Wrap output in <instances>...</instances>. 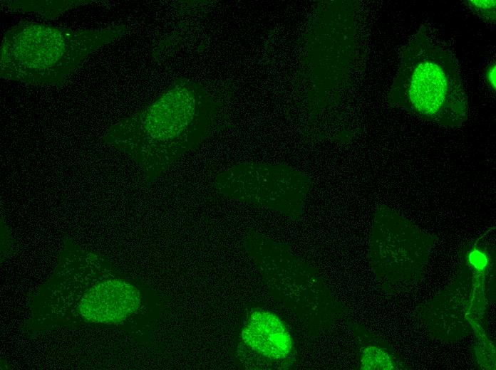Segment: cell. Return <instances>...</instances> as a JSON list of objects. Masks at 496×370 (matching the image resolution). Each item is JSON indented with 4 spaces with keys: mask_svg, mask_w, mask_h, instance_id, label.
<instances>
[{
    "mask_svg": "<svg viewBox=\"0 0 496 370\" xmlns=\"http://www.w3.org/2000/svg\"><path fill=\"white\" fill-rule=\"evenodd\" d=\"M124 32V26L73 29L19 22L2 36L1 77L29 85L58 86L90 55Z\"/></svg>",
    "mask_w": 496,
    "mask_h": 370,
    "instance_id": "cell-1",
    "label": "cell"
},
{
    "mask_svg": "<svg viewBox=\"0 0 496 370\" xmlns=\"http://www.w3.org/2000/svg\"><path fill=\"white\" fill-rule=\"evenodd\" d=\"M389 102L445 127L460 126L468 104L452 53L421 26L403 48Z\"/></svg>",
    "mask_w": 496,
    "mask_h": 370,
    "instance_id": "cell-2",
    "label": "cell"
},
{
    "mask_svg": "<svg viewBox=\"0 0 496 370\" xmlns=\"http://www.w3.org/2000/svg\"><path fill=\"white\" fill-rule=\"evenodd\" d=\"M203 93L178 83L139 115L115 126L116 140L134 152L169 163L202 138L211 121Z\"/></svg>",
    "mask_w": 496,
    "mask_h": 370,
    "instance_id": "cell-3",
    "label": "cell"
},
{
    "mask_svg": "<svg viewBox=\"0 0 496 370\" xmlns=\"http://www.w3.org/2000/svg\"><path fill=\"white\" fill-rule=\"evenodd\" d=\"M217 186L226 195L279 208L301 203L308 180L285 166L239 165L217 179Z\"/></svg>",
    "mask_w": 496,
    "mask_h": 370,
    "instance_id": "cell-4",
    "label": "cell"
},
{
    "mask_svg": "<svg viewBox=\"0 0 496 370\" xmlns=\"http://www.w3.org/2000/svg\"><path fill=\"white\" fill-rule=\"evenodd\" d=\"M140 304V295L136 287L113 280L91 288L82 298L78 310L87 321L112 324L130 315Z\"/></svg>",
    "mask_w": 496,
    "mask_h": 370,
    "instance_id": "cell-5",
    "label": "cell"
},
{
    "mask_svg": "<svg viewBox=\"0 0 496 370\" xmlns=\"http://www.w3.org/2000/svg\"><path fill=\"white\" fill-rule=\"evenodd\" d=\"M244 342L252 350L273 359L286 358L291 351V336L274 314L257 311L242 331Z\"/></svg>",
    "mask_w": 496,
    "mask_h": 370,
    "instance_id": "cell-6",
    "label": "cell"
},
{
    "mask_svg": "<svg viewBox=\"0 0 496 370\" xmlns=\"http://www.w3.org/2000/svg\"><path fill=\"white\" fill-rule=\"evenodd\" d=\"M17 1L19 3H16V1H13L12 2L14 3H9L8 5H4L6 6H9V8L14 11H35L42 15L47 14L48 16L53 15L55 16L56 15L61 14L62 12L71 7H73L78 4H81V3H78L81 1H71L69 3H67L69 1H53L52 3H50L48 1H46V3H44V1H41V3H37V1H35L36 3H33L32 1H30V3H27L26 1H24V3H21V1Z\"/></svg>",
    "mask_w": 496,
    "mask_h": 370,
    "instance_id": "cell-7",
    "label": "cell"
},
{
    "mask_svg": "<svg viewBox=\"0 0 496 370\" xmlns=\"http://www.w3.org/2000/svg\"><path fill=\"white\" fill-rule=\"evenodd\" d=\"M361 363L363 369H382L390 366L387 356L376 347H368L365 349Z\"/></svg>",
    "mask_w": 496,
    "mask_h": 370,
    "instance_id": "cell-8",
    "label": "cell"
},
{
    "mask_svg": "<svg viewBox=\"0 0 496 370\" xmlns=\"http://www.w3.org/2000/svg\"><path fill=\"white\" fill-rule=\"evenodd\" d=\"M465 4L487 23L495 21V0H468Z\"/></svg>",
    "mask_w": 496,
    "mask_h": 370,
    "instance_id": "cell-9",
    "label": "cell"
},
{
    "mask_svg": "<svg viewBox=\"0 0 496 370\" xmlns=\"http://www.w3.org/2000/svg\"><path fill=\"white\" fill-rule=\"evenodd\" d=\"M485 80L490 88L495 92L496 89V65L495 63L489 65L485 71Z\"/></svg>",
    "mask_w": 496,
    "mask_h": 370,
    "instance_id": "cell-10",
    "label": "cell"
}]
</instances>
